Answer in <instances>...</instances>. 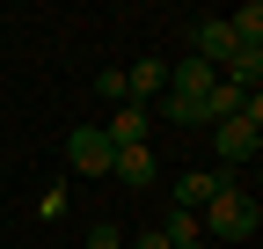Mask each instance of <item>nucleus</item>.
I'll return each instance as SVG.
<instances>
[{"instance_id":"nucleus-1","label":"nucleus","mask_w":263,"mask_h":249,"mask_svg":"<svg viewBox=\"0 0 263 249\" xmlns=\"http://www.w3.org/2000/svg\"><path fill=\"white\" fill-rule=\"evenodd\" d=\"M197 227L205 235H219V242H256V227H263V205L241 191V183H227V191L197 212Z\"/></svg>"},{"instance_id":"nucleus-2","label":"nucleus","mask_w":263,"mask_h":249,"mask_svg":"<svg viewBox=\"0 0 263 249\" xmlns=\"http://www.w3.org/2000/svg\"><path fill=\"white\" fill-rule=\"evenodd\" d=\"M256 147H263V96H249L234 117H219V124H212V154H219V169L249 162Z\"/></svg>"},{"instance_id":"nucleus-3","label":"nucleus","mask_w":263,"mask_h":249,"mask_svg":"<svg viewBox=\"0 0 263 249\" xmlns=\"http://www.w3.org/2000/svg\"><path fill=\"white\" fill-rule=\"evenodd\" d=\"M234 51H241V44H234V29H227V15H205V22L190 29V59H205L212 74H219V66H227Z\"/></svg>"},{"instance_id":"nucleus-4","label":"nucleus","mask_w":263,"mask_h":249,"mask_svg":"<svg viewBox=\"0 0 263 249\" xmlns=\"http://www.w3.org/2000/svg\"><path fill=\"white\" fill-rule=\"evenodd\" d=\"M66 154H73V169L81 176H110V139H103V124H73V139H66Z\"/></svg>"},{"instance_id":"nucleus-5","label":"nucleus","mask_w":263,"mask_h":249,"mask_svg":"<svg viewBox=\"0 0 263 249\" xmlns=\"http://www.w3.org/2000/svg\"><path fill=\"white\" fill-rule=\"evenodd\" d=\"M227 183H234V169H190V176H176V205L183 212H205Z\"/></svg>"},{"instance_id":"nucleus-6","label":"nucleus","mask_w":263,"mask_h":249,"mask_svg":"<svg viewBox=\"0 0 263 249\" xmlns=\"http://www.w3.org/2000/svg\"><path fill=\"white\" fill-rule=\"evenodd\" d=\"M110 176L124 183V191H154V183H161L154 147H117V154H110Z\"/></svg>"},{"instance_id":"nucleus-7","label":"nucleus","mask_w":263,"mask_h":249,"mask_svg":"<svg viewBox=\"0 0 263 249\" xmlns=\"http://www.w3.org/2000/svg\"><path fill=\"white\" fill-rule=\"evenodd\" d=\"M146 124H154L146 103H117L110 124H103V139H110V147H146Z\"/></svg>"},{"instance_id":"nucleus-8","label":"nucleus","mask_w":263,"mask_h":249,"mask_svg":"<svg viewBox=\"0 0 263 249\" xmlns=\"http://www.w3.org/2000/svg\"><path fill=\"white\" fill-rule=\"evenodd\" d=\"M161 88H168V66H161V59H139V66L124 74V96H132V103H146V96H161Z\"/></svg>"},{"instance_id":"nucleus-9","label":"nucleus","mask_w":263,"mask_h":249,"mask_svg":"<svg viewBox=\"0 0 263 249\" xmlns=\"http://www.w3.org/2000/svg\"><path fill=\"white\" fill-rule=\"evenodd\" d=\"M161 242H168V249H190V242H205V227H197V212H168V220H161Z\"/></svg>"},{"instance_id":"nucleus-10","label":"nucleus","mask_w":263,"mask_h":249,"mask_svg":"<svg viewBox=\"0 0 263 249\" xmlns=\"http://www.w3.org/2000/svg\"><path fill=\"white\" fill-rule=\"evenodd\" d=\"M227 29H234V44H241V51H263V8H256V0H249L241 15H227Z\"/></svg>"},{"instance_id":"nucleus-11","label":"nucleus","mask_w":263,"mask_h":249,"mask_svg":"<svg viewBox=\"0 0 263 249\" xmlns=\"http://www.w3.org/2000/svg\"><path fill=\"white\" fill-rule=\"evenodd\" d=\"M81 249H124V227H117V220H95V227H88V242H81Z\"/></svg>"},{"instance_id":"nucleus-12","label":"nucleus","mask_w":263,"mask_h":249,"mask_svg":"<svg viewBox=\"0 0 263 249\" xmlns=\"http://www.w3.org/2000/svg\"><path fill=\"white\" fill-rule=\"evenodd\" d=\"M95 96H103V103H132L124 96V74H95Z\"/></svg>"},{"instance_id":"nucleus-13","label":"nucleus","mask_w":263,"mask_h":249,"mask_svg":"<svg viewBox=\"0 0 263 249\" xmlns=\"http://www.w3.org/2000/svg\"><path fill=\"white\" fill-rule=\"evenodd\" d=\"M132 249H168V242H161V227H146V235H132Z\"/></svg>"}]
</instances>
